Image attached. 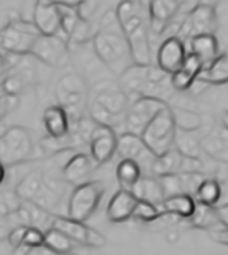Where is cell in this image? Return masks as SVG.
Here are the masks:
<instances>
[{
	"label": "cell",
	"instance_id": "obj_1",
	"mask_svg": "<svg viewBox=\"0 0 228 255\" xmlns=\"http://www.w3.org/2000/svg\"><path fill=\"white\" fill-rule=\"evenodd\" d=\"M115 15L129 44L134 64H153V40L149 29L148 3L134 0L120 1L115 8Z\"/></svg>",
	"mask_w": 228,
	"mask_h": 255
},
{
	"label": "cell",
	"instance_id": "obj_2",
	"mask_svg": "<svg viewBox=\"0 0 228 255\" xmlns=\"http://www.w3.org/2000/svg\"><path fill=\"white\" fill-rule=\"evenodd\" d=\"M92 41L97 57L115 77L119 78L131 66H134L129 44L122 33L115 11L101 16L97 33Z\"/></svg>",
	"mask_w": 228,
	"mask_h": 255
},
{
	"label": "cell",
	"instance_id": "obj_3",
	"mask_svg": "<svg viewBox=\"0 0 228 255\" xmlns=\"http://www.w3.org/2000/svg\"><path fill=\"white\" fill-rule=\"evenodd\" d=\"M118 84L130 103L141 97H153L166 101L171 97V75L166 74L157 64L131 66L118 78Z\"/></svg>",
	"mask_w": 228,
	"mask_h": 255
},
{
	"label": "cell",
	"instance_id": "obj_4",
	"mask_svg": "<svg viewBox=\"0 0 228 255\" xmlns=\"http://www.w3.org/2000/svg\"><path fill=\"white\" fill-rule=\"evenodd\" d=\"M130 101L120 89L118 81L104 79L89 92L88 111L90 119L99 126L114 128L125 125V116Z\"/></svg>",
	"mask_w": 228,
	"mask_h": 255
},
{
	"label": "cell",
	"instance_id": "obj_5",
	"mask_svg": "<svg viewBox=\"0 0 228 255\" xmlns=\"http://www.w3.org/2000/svg\"><path fill=\"white\" fill-rule=\"evenodd\" d=\"M177 18L174 19L170 29L175 26L177 31L174 37L181 38L183 42L185 40L190 41L193 37L197 36H216L219 27L218 12L215 5L211 3H198L178 22Z\"/></svg>",
	"mask_w": 228,
	"mask_h": 255
},
{
	"label": "cell",
	"instance_id": "obj_6",
	"mask_svg": "<svg viewBox=\"0 0 228 255\" xmlns=\"http://www.w3.org/2000/svg\"><path fill=\"white\" fill-rule=\"evenodd\" d=\"M177 132L178 128L171 107H167L146 127L141 138L144 139L153 156L160 157L175 147Z\"/></svg>",
	"mask_w": 228,
	"mask_h": 255
},
{
	"label": "cell",
	"instance_id": "obj_7",
	"mask_svg": "<svg viewBox=\"0 0 228 255\" xmlns=\"http://www.w3.org/2000/svg\"><path fill=\"white\" fill-rule=\"evenodd\" d=\"M105 194V186L100 180L82 182L75 186L67 205V217L85 223L99 208Z\"/></svg>",
	"mask_w": 228,
	"mask_h": 255
},
{
	"label": "cell",
	"instance_id": "obj_8",
	"mask_svg": "<svg viewBox=\"0 0 228 255\" xmlns=\"http://www.w3.org/2000/svg\"><path fill=\"white\" fill-rule=\"evenodd\" d=\"M40 36L34 23L22 18L10 19L0 29V48L14 55L30 53L31 48Z\"/></svg>",
	"mask_w": 228,
	"mask_h": 255
},
{
	"label": "cell",
	"instance_id": "obj_9",
	"mask_svg": "<svg viewBox=\"0 0 228 255\" xmlns=\"http://www.w3.org/2000/svg\"><path fill=\"white\" fill-rule=\"evenodd\" d=\"M33 151L31 135L25 127L12 126L0 135V162L4 167L30 160Z\"/></svg>",
	"mask_w": 228,
	"mask_h": 255
},
{
	"label": "cell",
	"instance_id": "obj_10",
	"mask_svg": "<svg viewBox=\"0 0 228 255\" xmlns=\"http://www.w3.org/2000/svg\"><path fill=\"white\" fill-rule=\"evenodd\" d=\"M167 107L166 101L153 97H141L130 103L127 112L125 116V127L126 132H131L135 135H142L148 126L155 120L157 115L161 111H164Z\"/></svg>",
	"mask_w": 228,
	"mask_h": 255
},
{
	"label": "cell",
	"instance_id": "obj_11",
	"mask_svg": "<svg viewBox=\"0 0 228 255\" xmlns=\"http://www.w3.org/2000/svg\"><path fill=\"white\" fill-rule=\"evenodd\" d=\"M62 231L70 239L86 246L89 249H100L107 243V239L101 232L89 227L85 223L75 221L67 216H52V227Z\"/></svg>",
	"mask_w": 228,
	"mask_h": 255
},
{
	"label": "cell",
	"instance_id": "obj_12",
	"mask_svg": "<svg viewBox=\"0 0 228 255\" xmlns=\"http://www.w3.org/2000/svg\"><path fill=\"white\" fill-rule=\"evenodd\" d=\"M30 55L51 67H63L68 63V42L60 36L40 34L31 48Z\"/></svg>",
	"mask_w": 228,
	"mask_h": 255
},
{
	"label": "cell",
	"instance_id": "obj_13",
	"mask_svg": "<svg viewBox=\"0 0 228 255\" xmlns=\"http://www.w3.org/2000/svg\"><path fill=\"white\" fill-rule=\"evenodd\" d=\"M89 150L96 165L111 161L118 150V135L114 128L94 125L89 134Z\"/></svg>",
	"mask_w": 228,
	"mask_h": 255
},
{
	"label": "cell",
	"instance_id": "obj_14",
	"mask_svg": "<svg viewBox=\"0 0 228 255\" xmlns=\"http://www.w3.org/2000/svg\"><path fill=\"white\" fill-rule=\"evenodd\" d=\"M182 1L178 0H152L148 1V18L152 38L160 37L179 15Z\"/></svg>",
	"mask_w": 228,
	"mask_h": 255
},
{
	"label": "cell",
	"instance_id": "obj_15",
	"mask_svg": "<svg viewBox=\"0 0 228 255\" xmlns=\"http://www.w3.org/2000/svg\"><path fill=\"white\" fill-rule=\"evenodd\" d=\"M56 94L60 107L64 110H77L81 105H88V90L81 75L70 73L60 78L57 82Z\"/></svg>",
	"mask_w": 228,
	"mask_h": 255
},
{
	"label": "cell",
	"instance_id": "obj_16",
	"mask_svg": "<svg viewBox=\"0 0 228 255\" xmlns=\"http://www.w3.org/2000/svg\"><path fill=\"white\" fill-rule=\"evenodd\" d=\"M116 154L120 157V160H133L140 165L142 171L146 168L148 172L156 158L140 135L126 131L118 135Z\"/></svg>",
	"mask_w": 228,
	"mask_h": 255
},
{
	"label": "cell",
	"instance_id": "obj_17",
	"mask_svg": "<svg viewBox=\"0 0 228 255\" xmlns=\"http://www.w3.org/2000/svg\"><path fill=\"white\" fill-rule=\"evenodd\" d=\"M186 44L178 37H167L156 51V64L168 75L175 74L187 57Z\"/></svg>",
	"mask_w": 228,
	"mask_h": 255
},
{
	"label": "cell",
	"instance_id": "obj_18",
	"mask_svg": "<svg viewBox=\"0 0 228 255\" xmlns=\"http://www.w3.org/2000/svg\"><path fill=\"white\" fill-rule=\"evenodd\" d=\"M31 22L34 23L37 30L40 31V34H42V36L62 37L60 14H59L56 1L38 0L34 4Z\"/></svg>",
	"mask_w": 228,
	"mask_h": 255
},
{
	"label": "cell",
	"instance_id": "obj_19",
	"mask_svg": "<svg viewBox=\"0 0 228 255\" xmlns=\"http://www.w3.org/2000/svg\"><path fill=\"white\" fill-rule=\"evenodd\" d=\"M209 177L207 173H200V172H186V173H178V175H170V176L160 177L161 186L164 188V194L167 197L172 195H190L196 197L198 187L201 183Z\"/></svg>",
	"mask_w": 228,
	"mask_h": 255
},
{
	"label": "cell",
	"instance_id": "obj_20",
	"mask_svg": "<svg viewBox=\"0 0 228 255\" xmlns=\"http://www.w3.org/2000/svg\"><path fill=\"white\" fill-rule=\"evenodd\" d=\"M138 199L135 198L131 191L120 188L109 199L107 206V219L116 224L133 219Z\"/></svg>",
	"mask_w": 228,
	"mask_h": 255
},
{
	"label": "cell",
	"instance_id": "obj_21",
	"mask_svg": "<svg viewBox=\"0 0 228 255\" xmlns=\"http://www.w3.org/2000/svg\"><path fill=\"white\" fill-rule=\"evenodd\" d=\"M44 247L59 255H89L90 249L70 239L67 235L56 228H49L45 232Z\"/></svg>",
	"mask_w": 228,
	"mask_h": 255
},
{
	"label": "cell",
	"instance_id": "obj_22",
	"mask_svg": "<svg viewBox=\"0 0 228 255\" xmlns=\"http://www.w3.org/2000/svg\"><path fill=\"white\" fill-rule=\"evenodd\" d=\"M204 64L196 55L187 53L183 66L177 73L171 75V86L177 92H186L198 81V77L203 71Z\"/></svg>",
	"mask_w": 228,
	"mask_h": 255
},
{
	"label": "cell",
	"instance_id": "obj_23",
	"mask_svg": "<svg viewBox=\"0 0 228 255\" xmlns=\"http://www.w3.org/2000/svg\"><path fill=\"white\" fill-rule=\"evenodd\" d=\"M42 123L52 139L60 141L70 132V116L60 105H51L42 114Z\"/></svg>",
	"mask_w": 228,
	"mask_h": 255
},
{
	"label": "cell",
	"instance_id": "obj_24",
	"mask_svg": "<svg viewBox=\"0 0 228 255\" xmlns=\"http://www.w3.org/2000/svg\"><path fill=\"white\" fill-rule=\"evenodd\" d=\"M130 191L138 201L149 202L159 209L166 199V194H164V188L161 186L160 179L151 176V175L141 177Z\"/></svg>",
	"mask_w": 228,
	"mask_h": 255
},
{
	"label": "cell",
	"instance_id": "obj_25",
	"mask_svg": "<svg viewBox=\"0 0 228 255\" xmlns=\"http://www.w3.org/2000/svg\"><path fill=\"white\" fill-rule=\"evenodd\" d=\"M94 161L85 153H75L67 160L62 169L64 182L68 184H81L85 177L93 171Z\"/></svg>",
	"mask_w": 228,
	"mask_h": 255
},
{
	"label": "cell",
	"instance_id": "obj_26",
	"mask_svg": "<svg viewBox=\"0 0 228 255\" xmlns=\"http://www.w3.org/2000/svg\"><path fill=\"white\" fill-rule=\"evenodd\" d=\"M189 52L196 55L203 62L204 67H207L220 55L218 37L209 34L193 37L189 41Z\"/></svg>",
	"mask_w": 228,
	"mask_h": 255
},
{
	"label": "cell",
	"instance_id": "obj_27",
	"mask_svg": "<svg viewBox=\"0 0 228 255\" xmlns=\"http://www.w3.org/2000/svg\"><path fill=\"white\" fill-rule=\"evenodd\" d=\"M197 82L207 85L228 84V51L220 53L211 64L203 68Z\"/></svg>",
	"mask_w": 228,
	"mask_h": 255
},
{
	"label": "cell",
	"instance_id": "obj_28",
	"mask_svg": "<svg viewBox=\"0 0 228 255\" xmlns=\"http://www.w3.org/2000/svg\"><path fill=\"white\" fill-rule=\"evenodd\" d=\"M196 205H197V202L193 197L181 194V195L167 197L160 206V210L163 213L171 214L177 219L190 220L194 210H196Z\"/></svg>",
	"mask_w": 228,
	"mask_h": 255
},
{
	"label": "cell",
	"instance_id": "obj_29",
	"mask_svg": "<svg viewBox=\"0 0 228 255\" xmlns=\"http://www.w3.org/2000/svg\"><path fill=\"white\" fill-rule=\"evenodd\" d=\"M201 149L215 160L228 162V132L212 131L201 139Z\"/></svg>",
	"mask_w": 228,
	"mask_h": 255
},
{
	"label": "cell",
	"instance_id": "obj_30",
	"mask_svg": "<svg viewBox=\"0 0 228 255\" xmlns=\"http://www.w3.org/2000/svg\"><path fill=\"white\" fill-rule=\"evenodd\" d=\"M190 223L196 228L209 229V232L224 229L222 221L219 219L216 206H207V205H203V203L198 202L196 205L194 213L190 217Z\"/></svg>",
	"mask_w": 228,
	"mask_h": 255
},
{
	"label": "cell",
	"instance_id": "obj_31",
	"mask_svg": "<svg viewBox=\"0 0 228 255\" xmlns=\"http://www.w3.org/2000/svg\"><path fill=\"white\" fill-rule=\"evenodd\" d=\"M42 183H44V175L40 169L30 172L16 186L15 195L25 202H30L41 191Z\"/></svg>",
	"mask_w": 228,
	"mask_h": 255
},
{
	"label": "cell",
	"instance_id": "obj_32",
	"mask_svg": "<svg viewBox=\"0 0 228 255\" xmlns=\"http://www.w3.org/2000/svg\"><path fill=\"white\" fill-rule=\"evenodd\" d=\"M142 176V169L133 160H120L116 165V179L125 190L130 191Z\"/></svg>",
	"mask_w": 228,
	"mask_h": 255
},
{
	"label": "cell",
	"instance_id": "obj_33",
	"mask_svg": "<svg viewBox=\"0 0 228 255\" xmlns=\"http://www.w3.org/2000/svg\"><path fill=\"white\" fill-rule=\"evenodd\" d=\"M220 198H222V186L213 177H207L201 183L194 197L196 202L203 203L207 206H218Z\"/></svg>",
	"mask_w": 228,
	"mask_h": 255
},
{
	"label": "cell",
	"instance_id": "obj_34",
	"mask_svg": "<svg viewBox=\"0 0 228 255\" xmlns=\"http://www.w3.org/2000/svg\"><path fill=\"white\" fill-rule=\"evenodd\" d=\"M175 149L181 151L183 156L190 157V158H200L201 154V139L194 138L193 132L181 131L177 132V139H175Z\"/></svg>",
	"mask_w": 228,
	"mask_h": 255
},
{
	"label": "cell",
	"instance_id": "obj_35",
	"mask_svg": "<svg viewBox=\"0 0 228 255\" xmlns=\"http://www.w3.org/2000/svg\"><path fill=\"white\" fill-rule=\"evenodd\" d=\"M160 214L161 210L157 206H155V205H152L149 202L138 201L133 219L140 220L142 223H155L156 220L160 217Z\"/></svg>",
	"mask_w": 228,
	"mask_h": 255
},
{
	"label": "cell",
	"instance_id": "obj_36",
	"mask_svg": "<svg viewBox=\"0 0 228 255\" xmlns=\"http://www.w3.org/2000/svg\"><path fill=\"white\" fill-rule=\"evenodd\" d=\"M44 240H45V232H42L41 229L37 227H27L25 234V239H23V245L29 249H38L44 246Z\"/></svg>",
	"mask_w": 228,
	"mask_h": 255
},
{
	"label": "cell",
	"instance_id": "obj_37",
	"mask_svg": "<svg viewBox=\"0 0 228 255\" xmlns=\"http://www.w3.org/2000/svg\"><path fill=\"white\" fill-rule=\"evenodd\" d=\"M19 104V97L12 94H3L0 96V123L3 122L5 116L16 110Z\"/></svg>",
	"mask_w": 228,
	"mask_h": 255
},
{
	"label": "cell",
	"instance_id": "obj_38",
	"mask_svg": "<svg viewBox=\"0 0 228 255\" xmlns=\"http://www.w3.org/2000/svg\"><path fill=\"white\" fill-rule=\"evenodd\" d=\"M27 227L25 225H18L14 229H11L10 234L7 236V240H8V245L15 250L19 246L23 245V239H25V234Z\"/></svg>",
	"mask_w": 228,
	"mask_h": 255
},
{
	"label": "cell",
	"instance_id": "obj_39",
	"mask_svg": "<svg viewBox=\"0 0 228 255\" xmlns=\"http://www.w3.org/2000/svg\"><path fill=\"white\" fill-rule=\"evenodd\" d=\"M209 234H211V238H212L215 242H218V243H222V245L228 246V229L212 231V232H209Z\"/></svg>",
	"mask_w": 228,
	"mask_h": 255
},
{
	"label": "cell",
	"instance_id": "obj_40",
	"mask_svg": "<svg viewBox=\"0 0 228 255\" xmlns=\"http://www.w3.org/2000/svg\"><path fill=\"white\" fill-rule=\"evenodd\" d=\"M216 210H218L219 219L222 221L224 229H228V202L220 205V206H216Z\"/></svg>",
	"mask_w": 228,
	"mask_h": 255
},
{
	"label": "cell",
	"instance_id": "obj_41",
	"mask_svg": "<svg viewBox=\"0 0 228 255\" xmlns=\"http://www.w3.org/2000/svg\"><path fill=\"white\" fill-rule=\"evenodd\" d=\"M8 68H10V60L3 53H0V77L7 73Z\"/></svg>",
	"mask_w": 228,
	"mask_h": 255
},
{
	"label": "cell",
	"instance_id": "obj_42",
	"mask_svg": "<svg viewBox=\"0 0 228 255\" xmlns=\"http://www.w3.org/2000/svg\"><path fill=\"white\" fill-rule=\"evenodd\" d=\"M29 251H30V249H29V247H26L25 245H22V246H19L18 249H15V250H14V255H26L27 253H29Z\"/></svg>",
	"mask_w": 228,
	"mask_h": 255
},
{
	"label": "cell",
	"instance_id": "obj_43",
	"mask_svg": "<svg viewBox=\"0 0 228 255\" xmlns=\"http://www.w3.org/2000/svg\"><path fill=\"white\" fill-rule=\"evenodd\" d=\"M220 120H222V126H223V128L228 132V111H224L223 115H222V118H220Z\"/></svg>",
	"mask_w": 228,
	"mask_h": 255
},
{
	"label": "cell",
	"instance_id": "obj_44",
	"mask_svg": "<svg viewBox=\"0 0 228 255\" xmlns=\"http://www.w3.org/2000/svg\"><path fill=\"white\" fill-rule=\"evenodd\" d=\"M5 177V167L0 162V184L3 183V180H4Z\"/></svg>",
	"mask_w": 228,
	"mask_h": 255
},
{
	"label": "cell",
	"instance_id": "obj_45",
	"mask_svg": "<svg viewBox=\"0 0 228 255\" xmlns=\"http://www.w3.org/2000/svg\"><path fill=\"white\" fill-rule=\"evenodd\" d=\"M3 94H7V93H5L4 88H3V84H0V96H3Z\"/></svg>",
	"mask_w": 228,
	"mask_h": 255
}]
</instances>
